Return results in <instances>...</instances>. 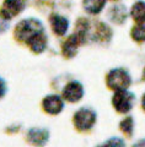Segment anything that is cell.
Here are the masks:
<instances>
[{
  "label": "cell",
  "mask_w": 145,
  "mask_h": 147,
  "mask_svg": "<svg viewBox=\"0 0 145 147\" xmlns=\"http://www.w3.org/2000/svg\"><path fill=\"white\" fill-rule=\"evenodd\" d=\"M42 31H46V28L43 26V22L39 18L27 17L16 24L15 28H14V38L18 43L26 44V42L31 37H33Z\"/></svg>",
  "instance_id": "cell-1"
},
{
  "label": "cell",
  "mask_w": 145,
  "mask_h": 147,
  "mask_svg": "<svg viewBox=\"0 0 145 147\" xmlns=\"http://www.w3.org/2000/svg\"><path fill=\"white\" fill-rule=\"evenodd\" d=\"M97 113L90 107L79 108L73 115V125L79 132H87L95 126Z\"/></svg>",
  "instance_id": "cell-2"
},
{
  "label": "cell",
  "mask_w": 145,
  "mask_h": 147,
  "mask_svg": "<svg viewBox=\"0 0 145 147\" xmlns=\"http://www.w3.org/2000/svg\"><path fill=\"white\" fill-rule=\"evenodd\" d=\"M106 85L112 91L128 90V87L132 85V77H130V74L127 69L114 67L107 72Z\"/></svg>",
  "instance_id": "cell-3"
},
{
  "label": "cell",
  "mask_w": 145,
  "mask_h": 147,
  "mask_svg": "<svg viewBox=\"0 0 145 147\" xmlns=\"http://www.w3.org/2000/svg\"><path fill=\"white\" fill-rule=\"evenodd\" d=\"M135 103V96L128 90H119L114 91L112 96V105L117 113L119 114H128L133 109Z\"/></svg>",
  "instance_id": "cell-4"
},
{
  "label": "cell",
  "mask_w": 145,
  "mask_h": 147,
  "mask_svg": "<svg viewBox=\"0 0 145 147\" xmlns=\"http://www.w3.org/2000/svg\"><path fill=\"white\" fill-rule=\"evenodd\" d=\"M112 37H113V31L106 25L105 22H91L90 33H88V40L96 43H110Z\"/></svg>",
  "instance_id": "cell-5"
},
{
  "label": "cell",
  "mask_w": 145,
  "mask_h": 147,
  "mask_svg": "<svg viewBox=\"0 0 145 147\" xmlns=\"http://www.w3.org/2000/svg\"><path fill=\"white\" fill-rule=\"evenodd\" d=\"M85 96V88L80 81L73 80L69 81L62 90V97L65 102L69 103H78Z\"/></svg>",
  "instance_id": "cell-6"
},
{
  "label": "cell",
  "mask_w": 145,
  "mask_h": 147,
  "mask_svg": "<svg viewBox=\"0 0 145 147\" xmlns=\"http://www.w3.org/2000/svg\"><path fill=\"white\" fill-rule=\"evenodd\" d=\"M27 0H4L0 6V16L10 21L25 11Z\"/></svg>",
  "instance_id": "cell-7"
},
{
  "label": "cell",
  "mask_w": 145,
  "mask_h": 147,
  "mask_svg": "<svg viewBox=\"0 0 145 147\" xmlns=\"http://www.w3.org/2000/svg\"><path fill=\"white\" fill-rule=\"evenodd\" d=\"M42 109L49 115H59L65 107V100L59 94H47L42 99Z\"/></svg>",
  "instance_id": "cell-8"
},
{
  "label": "cell",
  "mask_w": 145,
  "mask_h": 147,
  "mask_svg": "<svg viewBox=\"0 0 145 147\" xmlns=\"http://www.w3.org/2000/svg\"><path fill=\"white\" fill-rule=\"evenodd\" d=\"M82 44H85V42L82 40V38L79 36L76 32H74L73 34H70L67 39L62 43V48H60V53H62L64 59H73L76 57L79 47Z\"/></svg>",
  "instance_id": "cell-9"
},
{
  "label": "cell",
  "mask_w": 145,
  "mask_h": 147,
  "mask_svg": "<svg viewBox=\"0 0 145 147\" xmlns=\"http://www.w3.org/2000/svg\"><path fill=\"white\" fill-rule=\"evenodd\" d=\"M48 22L50 25V30H52V32L55 36L63 37L68 33L69 26H70V21H69L68 17L60 15V13L53 12L49 15Z\"/></svg>",
  "instance_id": "cell-10"
},
{
  "label": "cell",
  "mask_w": 145,
  "mask_h": 147,
  "mask_svg": "<svg viewBox=\"0 0 145 147\" xmlns=\"http://www.w3.org/2000/svg\"><path fill=\"white\" fill-rule=\"evenodd\" d=\"M50 137V132L48 129L44 127H32L27 131L26 141L33 146H44L47 145Z\"/></svg>",
  "instance_id": "cell-11"
},
{
  "label": "cell",
  "mask_w": 145,
  "mask_h": 147,
  "mask_svg": "<svg viewBox=\"0 0 145 147\" xmlns=\"http://www.w3.org/2000/svg\"><path fill=\"white\" fill-rule=\"evenodd\" d=\"M26 45L33 54L44 53L47 47H48V36H47V32L42 31L39 33L35 34L33 37H31L26 42Z\"/></svg>",
  "instance_id": "cell-12"
},
{
  "label": "cell",
  "mask_w": 145,
  "mask_h": 147,
  "mask_svg": "<svg viewBox=\"0 0 145 147\" xmlns=\"http://www.w3.org/2000/svg\"><path fill=\"white\" fill-rule=\"evenodd\" d=\"M107 17L110 18L111 22H113L116 25H123L128 18V10L122 4H116V5H112L108 9Z\"/></svg>",
  "instance_id": "cell-13"
},
{
  "label": "cell",
  "mask_w": 145,
  "mask_h": 147,
  "mask_svg": "<svg viewBox=\"0 0 145 147\" xmlns=\"http://www.w3.org/2000/svg\"><path fill=\"white\" fill-rule=\"evenodd\" d=\"M107 0H82V9L88 15H99L103 11Z\"/></svg>",
  "instance_id": "cell-14"
},
{
  "label": "cell",
  "mask_w": 145,
  "mask_h": 147,
  "mask_svg": "<svg viewBox=\"0 0 145 147\" xmlns=\"http://www.w3.org/2000/svg\"><path fill=\"white\" fill-rule=\"evenodd\" d=\"M130 16L137 24H145V1L139 0L130 7Z\"/></svg>",
  "instance_id": "cell-15"
},
{
  "label": "cell",
  "mask_w": 145,
  "mask_h": 147,
  "mask_svg": "<svg viewBox=\"0 0 145 147\" xmlns=\"http://www.w3.org/2000/svg\"><path fill=\"white\" fill-rule=\"evenodd\" d=\"M130 37L137 43H145V24H137L130 30Z\"/></svg>",
  "instance_id": "cell-16"
},
{
  "label": "cell",
  "mask_w": 145,
  "mask_h": 147,
  "mask_svg": "<svg viewBox=\"0 0 145 147\" xmlns=\"http://www.w3.org/2000/svg\"><path fill=\"white\" fill-rule=\"evenodd\" d=\"M119 130L123 132L124 135H127L128 137H132L133 131H134V119L133 117H125L122 121L119 123Z\"/></svg>",
  "instance_id": "cell-17"
},
{
  "label": "cell",
  "mask_w": 145,
  "mask_h": 147,
  "mask_svg": "<svg viewBox=\"0 0 145 147\" xmlns=\"http://www.w3.org/2000/svg\"><path fill=\"white\" fill-rule=\"evenodd\" d=\"M124 140H122L120 137H111L107 141H105L103 144H101L100 146H110V147H117V146H124Z\"/></svg>",
  "instance_id": "cell-18"
},
{
  "label": "cell",
  "mask_w": 145,
  "mask_h": 147,
  "mask_svg": "<svg viewBox=\"0 0 145 147\" xmlns=\"http://www.w3.org/2000/svg\"><path fill=\"white\" fill-rule=\"evenodd\" d=\"M7 92V85H6V81L3 79V77H0V99H3L5 97Z\"/></svg>",
  "instance_id": "cell-19"
},
{
  "label": "cell",
  "mask_w": 145,
  "mask_h": 147,
  "mask_svg": "<svg viewBox=\"0 0 145 147\" xmlns=\"http://www.w3.org/2000/svg\"><path fill=\"white\" fill-rule=\"evenodd\" d=\"M9 30V21L0 16V33H5Z\"/></svg>",
  "instance_id": "cell-20"
},
{
  "label": "cell",
  "mask_w": 145,
  "mask_h": 147,
  "mask_svg": "<svg viewBox=\"0 0 145 147\" xmlns=\"http://www.w3.org/2000/svg\"><path fill=\"white\" fill-rule=\"evenodd\" d=\"M20 129H21V125L10 126V127H7V129H6V131H7V132H10V134H12V132H16L17 130H20Z\"/></svg>",
  "instance_id": "cell-21"
},
{
  "label": "cell",
  "mask_w": 145,
  "mask_h": 147,
  "mask_svg": "<svg viewBox=\"0 0 145 147\" xmlns=\"http://www.w3.org/2000/svg\"><path fill=\"white\" fill-rule=\"evenodd\" d=\"M142 107H143V109L145 110V93L143 94V97H142Z\"/></svg>",
  "instance_id": "cell-22"
},
{
  "label": "cell",
  "mask_w": 145,
  "mask_h": 147,
  "mask_svg": "<svg viewBox=\"0 0 145 147\" xmlns=\"http://www.w3.org/2000/svg\"><path fill=\"white\" fill-rule=\"evenodd\" d=\"M143 76H144V79H145V69H144V72H143Z\"/></svg>",
  "instance_id": "cell-23"
},
{
  "label": "cell",
  "mask_w": 145,
  "mask_h": 147,
  "mask_svg": "<svg viewBox=\"0 0 145 147\" xmlns=\"http://www.w3.org/2000/svg\"><path fill=\"white\" fill-rule=\"evenodd\" d=\"M111 1H118V0H111Z\"/></svg>",
  "instance_id": "cell-24"
}]
</instances>
